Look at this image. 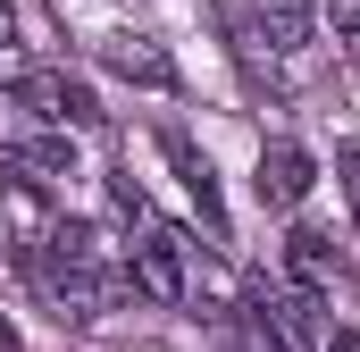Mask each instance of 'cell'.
<instances>
[{"instance_id":"obj_10","label":"cell","mask_w":360,"mask_h":352,"mask_svg":"<svg viewBox=\"0 0 360 352\" xmlns=\"http://www.w3.org/2000/svg\"><path fill=\"white\" fill-rule=\"evenodd\" d=\"M335 184H344V201H352V218H360V134L335 151Z\"/></svg>"},{"instance_id":"obj_3","label":"cell","mask_w":360,"mask_h":352,"mask_svg":"<svg viewBox=\"0 0 360 352\" xmlns=\"http://www.w3.org/2000/svg\"><path fill=\"white\" fill-rule=\"evenodd\" d=\"M17 109H34L42 126H68V134H84V126H101V101H92V84H76V76H59V68H34V76H17Z\"/></svg>"},{"instance_id":"obj_13","label":"cell","mask_w":360,"mask_h":352,"mask_svg":"<svg viewBox=\"0 0 360 352\" xmlns=\"http://www.w3.org/2000/svg\"><path fill=\"white\" fill-rule=\"evenodd\" d=\"M0 42H17V8L8 0H0Z\"/></svg>"},{"instance_id":"obj_8","label":"cell","mask_w":360,"mask_h":352,"mask_svg":"<svg viewBox=\"0 0 360 352\" xmlns=\"http://www.w3.org/2000/svg\"><path fill=\"white\" fill-rule=\"evenodd\" d=\"M252 34L269 42V51H310V0H252Z\"/></svg>"},{"instance_id":"obj_5","label":"cell","mask_w":360,"mask_h":352,"mask_svg":"<svg viewBox=\"0 0 360 352\" xmlns=\"http://www.w3.org/2000/svg\"><path fill=\"white\" fill-rule=\"evenodd\" d=\"M285 277L310 285V294H335V285H344V244H335L327 227H293V235H285Z\"/></svg>"},{"instance_id":"obj_6","label":"cell","mask_w":360,"mask_h":352,"mask_svg":"<svg viewBox=\"0 0 360 352\" xmlns=\"http://www.w3.org/2000/svg\"><path fill=\"white\" fill-rule=\"evenodd\" d=\"M160 143H168V160H176L184 193H193V210H201V227H210V244H226V201H218V176H210V160H201L184 134H160Z\"/></svg>"},{"instance_id":"obj_12","label":"cell","mask_w":360,"mask_h":352,"mask_svg":"<svg viewBox=\"0 0 360 352\" xmlns=\"http://www.w3.org/2000/svg\"><path fill=\"white\" fill-rule=\"evenodd\" d=\"M319 352H360V336H352V327H335V336H319Z\"/></svg>"},{"instance_id":"obj_9","label":"cell","mask_w":360,"mask_h":352,"mask_svg":"<svg viewBox=\"0 0 360 352\" xmlns=\"http://www.w3.org/2000/svg\"><path fill=\"white\" fill-rule=\"evenodd\" d=\"M17 160H25L34 176H76V151H68V134H34Z\"/></svg>"},{"instance_id":"obj_7","label":"cell","mask_w":360,"mask_h":352,"mask_svg":"<svg viewBox=\"0 0 360 352\" xmlns=\"http://www.w3.org/2000/svg\"><path fill=\"white\" fill-rule=\"evenodd\" d=\"M101 59H109L117 76H134V84H160V92L176 84V59H168L151 34H117V42H101Z\"/></svg>"},{"instance_id":"obj_11","label":"cell","mask_w":360,"mask_h":352,"mask_svg":"<svg viewBox=\"0 0 360 352\" xmlns=\"http://www.w3.org/2000/svg\"><path fill=\"white\" fill-rule=\"evenodd\" d=\"M327 8H335V25H344V34H360V0H327Z\"/></svg>"},{"instance_id":"obj_2","label":"cell","mask_w":360,"mask_h":352,"mask_svg":"<svg viewBox=\"0 0 360 352\" xmlns=\"http://www.w3.org/2000/svg\"><path fill=\"white\" fill-rule=\"evenodd\" d=\"M319 302L327 294H310V285H293V277H252L243 285V336L252 352H319Z\"/></svg>"},{"instance_id":"obj_4","label":"cell","mask_w":360,"mask_h":352,"mask_svg":"<svg viewBox=\"0 0 360 352\" xmlns=\"http://www.w3.org/2000/svg\"><path fill=\"white\" fill-rule=\"evenodd\" d=\"M310 184H319V160H310L302 143H269V151H260V176H252L260 210H302Z\"/></svg>"},{"instance_id":"obj_1","label":"cell","mask_w":360,"mask_h":352,"mask_svg":"<svg viewBox=\"0 0 360 352\" xmlns=\"http://www.w3.org/2000/svg\"><path fill=\"white\" fill-rule=\"evenodd\" d=\"M109 210L134 227V244H126L134 294H143V302H184V268H193V252H201V244L151 210V193H143L134 176H109Z\"/></svg>"}]
</instances>
